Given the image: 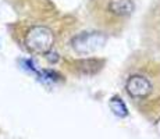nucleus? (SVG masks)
<instances>
[{
    "label": "nucleus",
    "mask_w": 160,
    "mask_h": 139,
    "mask_svg": "<svg viewBox=\"0 0 160 139\" xmlns=\"http://www.w3.org/2000/svg\"><path fill=\"white\" fill-rule=\"evenodd\" d=\"M124 88L143 116L160 118V61L149 57L134 61L125 74Z\"/></svg>",
    "instance_id": "1"
},
{
    "label": "nucleus",
    "mask_w": 160,
    "mask_h": 139,
    "mask_svg": "<svg viewBox=\"0 0 160 139\" xmlns=\"http://www.w3.org/2000/svg\"><path fill=\"white\" fill-rule=\"evenodd\" d=\"M135 0H92V15L107 32H121L134 13Z\"/></svg>",
    "instance_id": "2"
},
{
    "label": "nucleus",
    "mask_w": 160,
    "mask_h": 139,
    "mask_svg": "<svg viewBox=\"0 0 160 139\" xmlns=\"http://www.w3.org/2000/svg\"><path fill=\"white\" fill-rule=\"evenodd\" d=\"M54 42L53 31L43 25H32L24 33V45L31 53H48Z\"/></svg>",
    "instance_id": "3"
},
{
    "label": "nucleus",
    "mask_w": 160,
    "mask_h": 139,
    "mask_svg": "<svg viewBox=\"0 0 160 139\" xmlns=\"http://www.w3.org/2000/svg\"><path fill=\"white\" fill-rule=\"evenodd\" d=\"M103 42V38L100 35H95V33H82V35L77 36L72 41V47L75 49L78 53H89L92 50H96L98 45Z\"/></svg>",
    "instance_id": "4"
}]
</instances>
